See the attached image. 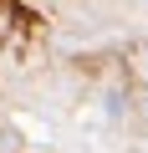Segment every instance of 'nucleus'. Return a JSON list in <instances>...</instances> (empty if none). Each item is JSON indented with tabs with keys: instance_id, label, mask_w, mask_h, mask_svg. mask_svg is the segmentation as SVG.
Listing matches in <instances>:
<instances>
[{
	"instance_id": "nucleus-1",
	"label": "nucleus",
	"mask_w": 148,
	"mask_h": 153,
	"mask_svg": "<svg viewBox=\"0 0 148 153\" xmlns=\"http://www.w3.org/2000/svg\"><path fill=\"white\" fill-rule=\"evenodd\" d=\"M143 117H148V102H143Z\"/></svg>"
}]
</instances>
